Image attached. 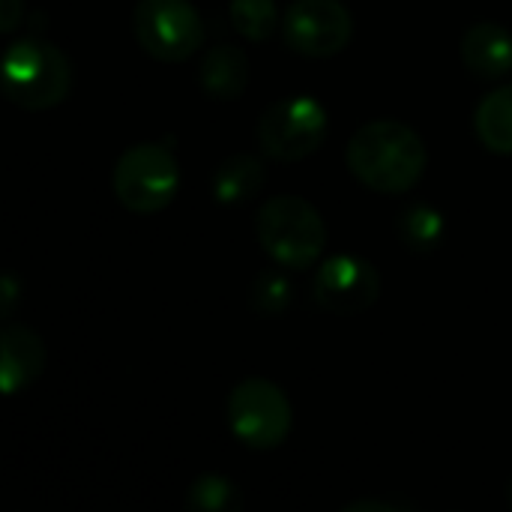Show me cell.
Segmentation results:
<instances>
[{"mask_svg":"<svg viewBox=\"0 0 512 512\" xmlns=\"http://www.w3.org/2000/svg\"><path fill=\"white\" fill-rule=\"evenodd\" d=\"M258 240L276 264L306 270L327 246V225L309 201L279 195L258 210Z\"/></svg>","mask_w":512,"mask_h":512,"instance_id":"3","label":"cell"},{"mask_svg":"<svg viewBox=\"0 0 512 512\" xmlns=\"http://www.w3.org/2000/svg\"><path fill=\"white\" fill-rule=\"evenodd\" d=\"M0 87L15 105L27 111H45L66 99L72 87V66L57 45L24 36L3 54Z\"/></svg>","mask_w":512,"mask_h":512,"instance_id":"2","label":"cell"},{"mask_svg":"<svg viewBox=\"0 0 512 512\" xmlns=\"http://www.w3.org/2000/svg\"><path fill=\"white\" fill-rule=\"evenodd\" d=\"M399 231L405 246H411L414 252H432L444 237V219L432 207H411L402 216Z\"/></svg>","mask_w":512,"mask_h":512,"instance_id":"16","label":"cell"},{"mask_svg":"<svg viewBox=\"0 0 512 512\" xmlns=\"http://www.w3.org/2000/svg\"><path fill=\"white\" fill-rule=\"evenodd\" d=\"M381 294V276L378 270L357 255H336L321 264L312 282L315 303L330 315H360L369 306H375Z\"/></svg>","mask_w":512,"mask_h":512,"instance_id":"9","label":"cell"},{"mask_svg":"<svg viewBox=\"0 0 512 512\" xmlns=\"http://www.w3.org/2000/svg\"><path fill=\"white\" fill-rule=\"evenodd\" d=\"M477 138L501 156H512V84L492 90L474 117Z\"/></svg>","mask_w":512,"mask_h":512,"instance_id":"14","label":"cell"},{"mask_svg":"<svg viewBox=\"0 0 512 512\" xmlns=\"http://www.w3.org/2000/svg\"><path fill=\"white\" fill-rule=\"evenodd\" d=\"M264 162L252 153H237L231 159H225L216 174H213V195L219 198V204H246L252 201L261 186H264Z\"/></svg>","mask_w":512,"mask_h":512,"instance_id":"13","label":"cell"},{"mask_svg":"<svg viewBox=\"0 0 512 512\" xmlns=\"http://www.w3.org/2000/svg\"><path fill=\"white\" fill-rule=\"evenodd\" d=\"M252 303H255L258 312H267V315L282 312L291 303V285H288V279L279 276V273L258 276L255 285H252Z\"/></svg>","mask_w":512,"mask_h":512,"instance_id":"18","label":"cell"},{"mask_svg":"<svg viewBox=\"0 0 512 512\" xmlns=\"http://www.w3.org/2000/svg\"><path fill=\"white\" fill-rule=\"evenodd\" d=\"M201 87L213 99H234L243 93L249 81V60L237 45H216L204 60H201Z\"/></svg>","mask_w":512,"mask_h":512,"instance_id":"12","label":"cell"},{"mask_svg":"<svg viewBox=\"0 0 512 512\" xmlns=\"http://www.w3.org/2000/svg\"><path fill=\"white\" fill-rule=\"evenodd\" d=\"M231 24L240 36L261 42L279 24V9L273 0H231Z\"/></svg>","mask_w":512,"mask_h":512,"instance_id":"15","label":"cell"},{"mask_svg":"<svg viewBox=\"0 0 512 512\" xmlns=\"http://www.w3.org/2000/svg\"><path fill=\"white\" fill-rule=\"evenodd\" d=\"M135 36L150 57L180 63L201 48L204 21L189 0H138Z\"/></svg>","mask_w":512,"mask_h":512,"instance_id":"7","label":"cell"},{"mask_svg":"<svg viewBox=\"0 0 512 512\" xmlns=\"http://www.w3.org/2000/svg\"><path fill=\"white\" fill-rule=\"evenodd\" d=\"M237 501H240L237 486L228 483L225 477H216V474L201 477V480L189 489V504L201 512H228L237 507Z\"/></svg>","mask_w":512,"mask_h":512,"instance_id":"17","label":"cell"},{"mask_svg":"<svg viewBox=\"0 0 512 512\" xmlns=\"http://www.w3.org/2000/svg\"><path fill=\"white\" fill-rule=\"evenodd\" d=\"M180 186V168L162 144H135L114 165V195L132 213L165 210Z\"/></svg>","mask_w":512,"mask_h":512,"instance_id":"4","label":"cell"},{"mask_svg":"<svg viewBox=\"0 0 512 512\" xmlns=\"http://www.w3.org/2000/svg\"><path fill=\"white\" fill-rule=\"evenodd\" d=\"M21 0H0V27L6 30V33H12L15 30V24H18V18H21Z\"/></svg>","mask_w":512,"mask_h":512,"instance_id":"19","label":"cell"},{"mask_svg":"<svg viewBox=\"0 0 512 512\" xmlns=\"http://www.w3.org/2000/svg\"><path fill=\"white\" fill-rule=\"evenodd\" d=\"M426 165L429 153L423 138L399 120L366 123L348 141L351 174L375 192L399 195L414 189L426 174Z\"/></svg>","mask_w":512,"mask_h":512,"instance_id":"1","label":"cell"},{"mask_svg":"<svg viewBox=\"0 0 512 512\" xmlns=\"http://www.w3.org/2000/svg\"><path fill=\"white\" fill-rule=\"evenodd\" d=\"M324 138H327V111L312 96H291L273 102L258 123L261 150L279 162H300L318 153Z\"/></svg>","mask_w":512,"mask_h":512,"instance_id":"5","label":"cell"},{"mask_svg":"<svg viewBox=\"0 0 512 512\" xmlns=\"http://www.w3.org/2000/svg\"><path fill=\"white\" fill-rule=\"evenodd\" d=\"M462 60L465 66L486 78L498 81L512 72V36L501 24H474L462 39Z\"/></svg>","mask_w":512,"mask_h":512,"instance_id":"11","label":"cell"},{"mask_svg":"<svg viewBox=\"0 0 512 512\" xmlns=\"http://www.w3.org/2000/svg\"><path fill=\"white\" fill-rule=\"evenodd\" d=\"M285 42L303 57H333L354 36V18L342 0H294L285 12Z\"/></svg>","mask_w":512,"mask_h":512,"instance_id":"8","label":"cell"},{"mask_svg":"<svg viewBox=\"0 0 512 512\" xmlns=\"http://www.w3.org/2000/svg\"><path fill=\"white\" fill-rule=\"evenodd\" d=\"M45 366V348L42 339L21 327L12 324L3 330V345H0V384L6 396H15L18 390H24L27 384H33L39 378Z\"/></svg>","mask_w":512,"mask_h":512,"instance_id":"10","label":"cell"},{"mask_svg":"<svg viewBox=\"0 0 512 512\" xmlns=\"http://www.w3.org/2000/svg\"><path fill=\"white\" fill-rule=\"evenodd\" d=\"M228 423L240 444L252 450H273L291 432V402L276 384L249 378L237 384L228 399Z\"/></svg>","mask_w":512,"mask_h":512,"instance_id":"6","label":"cell"}]
</instances>
